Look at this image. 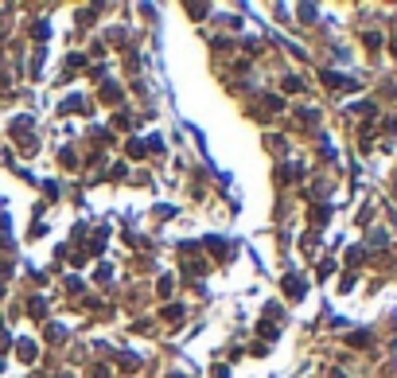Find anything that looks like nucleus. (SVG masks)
<instances>
[{"label":"nucleus","instance_id":"nucleus-1","mask_svg":"<svg viewBox=\"0 0 397 378\" xmlns=\"http://www.w3.org/2000/svg\"><path fill=\"white\" fill-rule=\"evenodd\" d=\"M35 355H39V347H35L31 339H20V343H16V359H20V363H35Z\"/></svg>","mask_w":397,"mask_h":378},{"label":"nucleus","instance_id":"nucleus-2","mask_svg":"<svg viewBox=\"0 0 397 378\" xmlns=\"http://www.w3.org/2000/svg\"><path fill=\"white\" fill-rule=\"evenodd\" d=\"M284 292H288V296H300V292H304L300 277H284Z\"/></svg>","mask_w":397,"mask_h":378},{"label":"nucleus","instance_id":"nucleus-3","mask_svg":"<svg viewBox=\"0 0 397 378\" xmlns=\"http://www.w3.org/2000/svg\"><path fill=\"white\" fill-rule=\"evenodd\" d=\"M31 316H35V320H43V316H47V304H43V300H39V296L31 300Z\"/></svg>","mask_w":397,"mask_h":378},{"label":"nucleus","instance_id":"nucleus-4","mask_svg":"<svg viewBox=\"0 0 397 378\" xmlns=\"http://www.w3.org/2000/svg\"><path fill=\"white\" fill-rule=\"evenodd\" d=\"M129 156L140 160V156H144V141H129Z\"/></svg>","mask_w":397,"mask_h":378},{"label":"nucleus","instance_id":"nucleus-5","mask_svg":"<svg viewBox=\"0 0 397 378\" xmlns=\"http://www.w3.org/2000/svg\"><path fill=\"white\" fill-rule=\"evenodd\" d=\"M179 316H183V308H179V304H168V308H164V320H179Z\"/></svg>","mask_w":397,"mask_h":378},{"label":"nucleus","instance_id":"nucleus-6","mask_svg":"<svg viewBox=\"0 0 397 378\" xmlns=\"http://www.w3.org/2000/svg\"><path fill=\"white\" fill-rule=\"evenodd\" d=\"M47 31H51V28H47L43 20H39V24H35V28H31V35H35V39H47Z\"/></svg>","mask_w":397,"mask_h":378},{"label":"nucleus","instance_id":"nucleus-7","mask_svg":"<svg viewBox=\"0 0 397 378\" xmlns=\"http://www.w3.org/2000/svg\"><path fill=\"white\" fill-rule=\"evenodd\" d=\"M102 102H117V86H105L102 90Z\"/></svg>","mask_w":397,"mask_h":378},{"label":"nucleus","instance_id":"nucleus-8","mask_svg":"<svg viewBox=\"0 0 397 378\" xmlns=\"http://www.w3.org/2000/svg\"><path fill=\"white\" fill-rule=\"evenodd\" d=\"M105 374H109L105 366H90V370H86V378H105Z\"/></svg>","mask_w":397,"mask_h":378},{"label":"nucleus","instance_id":"nucleus-9","mask_svg":"<svg viewBox=\"0 0 397 378\" xmlns=\"http://www.w3.org/2000/svg\"><path fill=\"white\" fill-rule=\"evenodd\" d=\"M62 378H70V374H62Z\"/></svg>","mask_w":397,"mask_h":378}]
</instances>
